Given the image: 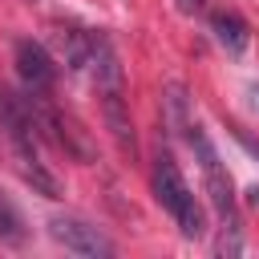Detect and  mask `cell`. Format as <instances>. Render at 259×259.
Returning <instances> with one entry per match:
<instances>
[{
	"label": "cell",
	"instance_id": "6da1fadb",
	"mask_svg": "<svg viewBox=\"0 0 259 259\" xmlns=\"http://www.w3.org/2000/svg\"><path fill=\"white\" fill-rule=\"evenodd\" d=\"M0 130L4 138L12 142L16 150V162H20V174L24 182L45 194V198H61V182L45 170L40 162V130H36V113H32V97H20L16 89L0 85Z\"/></svg>",
	"mask_w": 259,
	"mask_h": 259
},
{
	"label": "cell",
	"instance_id": "7a4b0ae2",
	"mask_svg": "<svg viewBox=\"0 0 259 259\" xmlns=\"http://www.w3.org/2000/svg\"><path fill=\"white\" fill-rule=\"evenodd\" d=\"M89 73L97 81V97H101V113H105V125L117 142V150L134 162L138 158V142H134V121H130V109H125V81H121V65H117V53L113 45L93 32V57H89Z\"/></svg>",
	"mask_w": 259,
	"mask_h": 259
},
{
	"label": "cell",
	"instance_id": "3957f363",
	"mask_svg": "<svg viewBox=\"0 0 259 259\" xmlns=\"http://www.w3.org/2000/svg\"><path fill=\"white\" fill-rule=\"evenodd\" d=\"M150 182H154V198H158V206L174 219V227H178L186 239L206 235V214H202V206H198V198H194L190 182L182 178L178 162H174L166 150H158L154 170H150Z\"/></svg>",
	"mask_w": 259,
	"mask_h": 259
},
{
	"label": "cell",
	"instance_id": "277c9868",
	"mask_svg": "<svg viewBox=\"0 0 259 259\" xmlns=\"http://www.w3.org/2000/svg\"><path fill=\"white\" fill-rule=\"evenodd\" d=\"M182 130H186V142H190V150H194V158H198L202 186H206L210 206H214V214H219V223H223V235L231 231V239L239 243V202H235V182H231V174H227V166H223L214 142L206 138V130H202L198 121H186Z\"/></svg>",
	"mask_w": 259,
	"mask_h": 259
},
{
	"label": "cell",
	"instance_id": "5b68a950",
	"mask_svg": "<svg viewBox=\"0 0 259 259\" xmlns=\"http://www.w3.org/2000/svg\"><path fill=\"white\" fill-rule=\"evenodd\" d=\"M49 235H53V243H61L65 251L85 255V259H109L113 255V243L93 223H85L77 214H53L49 219Z\"/></svg>",
	"mask_w": 259,
	"mask_h": 259
},
{
	"label": "cell",
	"instance_id": "8992f818",
	"mask_svg": "<svg viewBox=\"0 0 259 259\" xmlns=\"http://www.w3.org/2000/svg\"><path fill=\"white\" fill-rule=\"evenodd\" d=\"M12 57H16V73H20L24 89L36 93V97H49L53 81H57V61L49 57V49L36 45V40H16Z\"/></svg>",
	"mask_w": 259,
	"mask_h": 259
},
{
	"label": "cell",
	"instance_id": "52a82bcc",
	"mask_svg": "<svg viewBox=\"0 0 259 259\" xmlns=\"http://www.w3.org/2000/svg\"><path fill=\"white\" fill-rule=\"evenodd\" d=\"M210 28H214V36H219V45L227 49V53H243L247 49V40H251V32H247V24L235 16V12H214L210 16Z\"/></svg>",
	"mask_w": 259,
	"mask_h": 259
},
{
	"label": "cell",
	"instance_id": "ba28073f",
	"mask_svg": "<svg viewBox=\"0 0 259 259\" xmlns=\"http://www.w3.org/2000/svg\"><path fill=\"white\" fill-rule=\"evenodd\" d=\"M24 239H28L24 214H20V206L0 190V243H8V247H24Z\"/></svg>",
	"mask_w": 259,
	"mask_h": 259
},
{
	"label": "cell",
	"instance_id": "9c48e42d",
	"mask_svg": "<svg viewBox=\"0 0 259 259\" xmlns=\"http://www.w3.org/2000/svg\"><path fill=\"white\" fill-rule=\"evenodd\" d=\"M178 8H182V12H198V8H202V0H178Z\"/></svg>",
	"mask_w": 259,
	"mask_h": 259
}]
</instances>
